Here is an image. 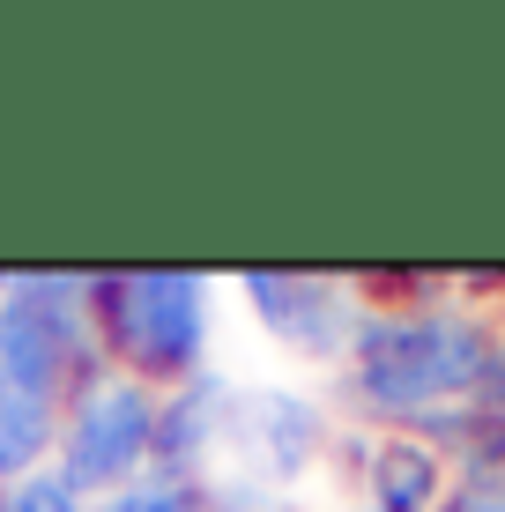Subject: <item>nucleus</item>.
Listing matches in <instances>:
<instances>
[{
	"instance_id": "nucleus-7",
	"label": "nucleus",
	"mask_w": 505,
	"mask_h": 512,
	"mask_svg": "<svg viewBox=\"0 0 505 512\" xmlns=\"http://www.w3.org/2000/svg\"><path fill=\"white\" fill-rule=\"evenodd\" d=\"M238 446L260 453L268 483H290L312 461V446H320V416L298 394H253V401H238Z\"/></svg>"
},
{
	"instance_id": "nucleus-11",
	"label": "nucleus",
	"mask_w": 505,
	"mask_h": 512,
	"mask_svg": "<svg viewBox=\"0 0 505 512\" xmlns=\"http://www.w3.org/2000/svg\"><path fill=\"white\" fill-rule=\"evenodd\" d=\"M90 512H216L201 483H179V475H134V483H119L112 498H97Z\"/></svg>"
},
{
	"instance_id": "nucleus-13",
	"label": "nucleus",
	"mask_w": 505,
	"mask_h": 512,
	"mask_svg": "<svg viewBox=\"0 0 505 512\" xmlns=\"http://www.w3.org/2000/svg\"><path fill=\"white\" fill-rule=\"evenodd\" d=\"M476 394H483V416H505V342L491 349V364H483V386H476Z\"/></svg>"
},
{
	"instance_id": "nucleus-8",
	"label": "nucleus",
	"mask_w": 505,
	"mask_h": 512,
	"mask_svg": "<svg viewBox=\"0 0 505 512\" xmlns=\"http://www.w3.org/2000/svg\"><path fill=\"white\" fill-rule=\"evenodd\" d=\"M372 505L379 512H439L446 505L431 438H387L372 453Z\"/></svg>"
},
{
	"instance_id": "nucleus-4",
	"label": "nucleus",
	"mask_w": 505,
	"mask_h": 512,
	"mask_svg": "<svg viewBox=\"0 0 505 512\" xmlns=\"http://www.w3.org/2000/svg\"><path fill=\"white\" fill-rule=\"evenodd\" d=\"M60 468L82 498H112L119 483L149 475V453H156V394L127 372H97L90 386H75L60 409Z\"/></svg>"
},
{
	"instance_id": "nucleus-15",
	"label": "nucleus",
	"mask_w": 505,
	"mask_h": 512,
	"mask_svg": "<svg viewBox=\"0 0 505 512\" xmlns=\"http://www.w3.org/2000/svg\"><path fill=\"white\" fill-rule=\"evenodd\" d=\"M364 512H379V505H364Z\"/></svg>"
},
{
	"instance_id": "nucleus-9",
	"label": "nucleus",
	"mask_w": 505,
	"mask_h": 512,
	"mask_svg": "<svg viewBox=\"0 0 505 512\" xmlns=\"http://www.w3.org/2000/svg\"><path fill=\"white\" fill-rule=\"evenodd\" d=\"M60 446V401L23 394L8 372H0V483L45 468V453Z\"/></svg>"
},
{
	"instance_id": "nucleus-2",
	"label": "nucleus",
	"mask_w": 505,
	"mask_h": 512,
	"mask_svg": "<svg viewBox=\"0 0 505 512\" xmlns=\"http://www.w3.org/2000/svg\"><path fill=\"white\" fill-rule=\"evenodd\" d=\"M90 334L112 372L142 386H186L201 379L208 349V282L186 268L90 275Z\"/></svg>"
},
{
	"instance_id": "nucleus-6",
	"label": "nucleus",
	"mask_w": 505,
	"mask_h": 512,
	"mask_svg": "<svg viewBox=\"0 0 505 512\" xmlns=\"http://www.w3.org/2000/svg\"><path fill=\"white\" fill-rule=\"evenodd\" d=\"M223 423H231V386H223V379L201 372V379L171 386V394L156 401V453H149V468L156 475H179V483H201V468H208V453H216Z\"/></svg>"
},
{
	"instance_id": "nucleus-14",
	"label": "nucleus",
	"mask_w": 505,
	"mask_h": 512,
	"mask_svg": "<svg viewBox=\"0 0 505 512\" xmlns=\"http://www.w3.org/2000/svg\"><path fill=\"white\" fill-rule=\"evenodd\" d=\"M439 512H505V490H476V483H461Z\"/></svg>"
},
{
	"instance_id": "nucleus-5",
	"label": "nucleus",
	"mask_w": 505,
	"mask_h": 512,
	"mask_svg": "<svg viewBox=\"0 0 505 512\" xmlns=\"http://www.w3.org/2000/svg\"><path fill=\"white\" fill-rule=\"evenodd\" d=\"M246 297L260 305V320L283 334L290 349H312V357H342L357 342V312H350V290L335 282H312V275H246Z\"/></svg>"
},
{
	"instance_id": "nucleus-3",
	"label": "nucleus",
	"mask_w": 505,
	"mask_h": 512,
	"mask_svg": "<svg viewBox=\"0 0 505 512\" xmlns=\"http://www.w3.org/2000/svg\"><path fill=\"white\" fill-rule=\"evenodd\" d=\"M0 372L60 409L75 386L112 372L90 334V275H0Z\"/></svg>"
},
{
	"instance_id": "nucleus-1",
	"label": "nucleus",
	"mask_w": 505,
	"mask_h": 512,
	"mask_svg": "<svg viewBox=\"0 0 505 512\" xmlns=\"http://www.w3.org/2000/svg\"><path fill=\"white\" fill-rule=\"evenodd\" d=\"M491 349L468 312H372L350 342V386L372 416L424 423L454 394H476Z\"/></svg>"
},
{
	"instance_id": "nucleus-12",
	"label": "nucleus",
	"mask_w": 505,
	"mask_h": 512,
	"mask_svg": "<svg viewBox=\"0 0 505 512\" xmlns=\"http://www.w3.org/2000/svg\"><path fill=\"white\" fill-rule=\"evenodd\" d=\"M0 512H90V498L60 468H30L15 483H0Z\"/></svg>"
},
{
	"instance_id": "nucleus-10",
	"label": "nucleus",
	"mask_w": 505,
	"mask_h": 512,
	"mask_svg": "<svg viewBox=\"0 0 505 512\" xmlns=\"http://www.w3.org/2000/svg\"><path fill=\"white\" fill-rule=\"evenodd\" d=\"M424 431L431 438H454L476 490H505V416H483V409H461L454 416V409H439V416H424Z\"/></svg>"
}]
</instances>
